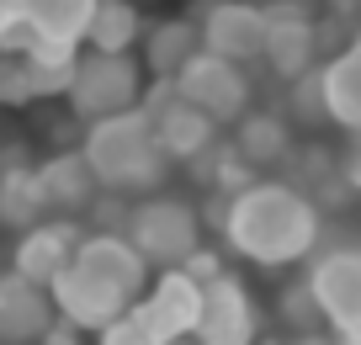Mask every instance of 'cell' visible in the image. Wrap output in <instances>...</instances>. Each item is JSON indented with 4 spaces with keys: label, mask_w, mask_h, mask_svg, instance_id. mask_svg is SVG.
I'll use <instances>...</instances> for the list:
<instances>
[{
    "label": "cell",
    "mask_w": 361,
    "mask_h": 345,
    "mask_svg": "<svg viewBox=\"0 0 361 345\" xmlns=\"http://www.w3.org/2000/svg\"><path fill=\"white\" fill-rule=\"evenodd\" d=\"M287 345H340V334H329V329H319V334H293Z\"/></svg>",
    "instance_id": "28"
},
{
    "label": "cell",
    "mask_w": 361,
    "mask_h": 345,
    "mask_svg": "<svg viewBox=\"0 0 361 345\" xmlns=\"http://www.w3.org/2000/svg\"><path fill=\"white\" fill-rule=\"evenodd\" d=\"M138 111L149 117V128H154V144L165 149L170 165H192V159H202L207 149L218 144V123H207L197 107H186V101H176V90H170V80H154V85L138 96Z\"/></svg>",
    "instance_id": "6"
},
{
    "label": "cell",
    "mask_w": 361,
    "mask_h": 345,
    "mask_svg": "<svg viewBox=\"0 0 361 345\" xmlns=\"http://www.w3.org/2000/svg\"><path fill=\"white\" fill-rule=\"evenodd\" d=\"M287 123H303V128L329 123V111H324V80H319V69L287 80Z\"/></svg>",
    "instance_id": "22"
},
{
    "label": "cell",
    "mask_w": 361,
    "mask_h": 345,
    "mask_svg": "<svg viewBox=\"0 0 361 345\" xmlns=\"http://www.w3.org/2000/svg\"><path fill=\"white\" fill-rule=\"evenodd\" d=\"M335 176L345 181V191H350V197H361V144H356V138H350V149L335 159Z\"/></svg>",
    "instance_id": "26"
},
{
    "label": "cell",
    "mask_w": 361,
    "mask_h": 345,
    "mask_svg": "<svg viewBox=\"0 0 361 345\" xmlns=\"http://www.w3.org/2000/svg\"><path fill=\"white\" fill-rule=\"evenodd\" d=\"M170 90H176V101L197 107L207 123H218V128L239 123L250 111V101H255L245 69L228 64V59H218V54H207V48H197V54L170 75Z\"/></svg>",
    "instance_id": "5"
},
{
    "label": "cell",
    "mask_w": 361,
    "mask_h": 345,
    "mask_svg": "<svg viewBox=\"0 0 361 345\" xmlns=\"http://www.w3.org/2000/svg\"><path fill=\"white\" fill-rule=\"evenodd\" d=\"M176 271H180V277H192L197 287H202V282H213V277H224V266H218V255H213V250H192V255L180 260Z\"/></svg>",
    "instance_id": "25"
},
{
    "label": "cell",
    "mask_w": 361,
    "mask_h": 345,
    "mask_svg": "<svg viewBox=\"0 0 361 345\" xmlns=\"http://www.w3.org/2000/svg\"><path fill=\"white\" fill-rule=\"evenodd\" d=\"M266 16V43H260V59L276 80H298L308 69H319V37H314V11L308 0H271L260 6Z\"/></svg>",
    "instance_id": "8"
},
{
    "label": "cell",
    "mask_w": 361,
    "mask_h": 345,
    "mask_svg": "<svg viewBox=\"0 0 361 345\" xmlns=\"http://www.w3.org/2000/svg\"><path fill=\"white\" fill-rule=\"evenodd\" d=\"M123 239L138 250V260H144V266L176 271L192 250H202V218H197L192 202L154 191V197H138L133 207H128Z\"/></svg>",
    "instance_id": "3"
},
{
    "label": "cell",
    "mask_w": 361,
    "mask_h": 345,
    "mask_svg": "<svg viewBox=\"0 0 361 345\" xmlns=\"http://www.w3.org/2000/svg\"><path fill=\"white\" fill-rule=\"evenodd\" d=\"M75 245H80V223L75 218H59V223H37V229H27L22 239H16L11 250V271L22 282H32V287H48V282L59 277V271L75 260Z\"/></svg>",
    "instance_id": "13"
},
{
    "label": "cell",
    "mask_w": 361,
    "mask_h": 345,
    "mask_svg": "<svg viewBox=\"0 0 361 345\" xmlns=\"http://www.w3.org/2000/svg\"><path fill=\"white\" fill-rule=\"evenodd\" d=\"M37 186H43V202L48 212H59V218H85V207L96 202V176H90V165L80 159V149H59V155H48L43 165H37Z\"/></svg>",
    "instance_id": "15"
},
{
    "label": "cell",
    "mask_w": 361,
    "mask_h": 345,
    "mask_svg": "<svg viewBox=\"0 0 361 345\" xmlns=\"http://www.w3.org/2000/svg\"><path fill=\"white\" fill-rule=\"evenodd\" d=\"M138 96H144V64L128 54H80L64 90L69 111L85 128L102 117H117V111H133Z\"/></svg>",
    "instance_id": "4"
},
{
    "label": "cell",
    "mask_w": 361,
    "mask_h": 345,
    "mask_svg": "<svg viewBox=\"0 0 361 345\" xmlns=\"http://www.w3.org/2000/svg\"><path fill=\"white\" fill-rule=\"evenodd\" d=\"M54 319L59 313L48 303V287H32L16 271L0 277V345H37Z\"/></svg>",
    "instance_id": "14"
},
{
    "label": "cell",
    "mask_w": 361,
    "mask_h": 345,
    "mask_svg": "<svg viewBox=\"0 0 361 345\" xmlns=\"http://www.w3.org/2000/svg\"><path fill=\"white\" fill-rule=\"evenodd\" d=\"M90 11H96V0H22V22L32 27V37L69 43V48H80Z\"/></svg>",
    "instance_id": "20"
},
{
    "label": "cell",
    "mask_w": 361,
    "mask_h": 345,
    "mask_svg": "<svg viewBox=\"0 0 361 345\" xmlns=\"http://www.w3.org/2000/svg\"><path fill=\"white\" fill-rule=\"evenodd\" d=\"M245 170H276L293 159V123H287L282 111H245L234 123V144Z\"/></svg>",
    "instance_id": "16"
},
{
    "label": "cell",
    "mask_w": 361,
    "mask_h": 345,
    "mask_svg": "<svg viewBox=\"0 0 361 345\" xmlns=\"http://www.w3.org/2000/svg\"><path fill=\"white\" fill-rule=\"evenodd\" d=\"M197 37H202L207 54L228 59V64H255L260 43H266V16H260L255 0H213L197 22Z\"/></svg>",
    "instance_id": "10"
},
{
    "label": "cell",
    "mask_w": 361,
    "mask_h": 345,
    "mask_svg": "<svg viewBox=\"0 0 361 345\" xmlns=\"http://www.w3.org/2000/svg\"><path fill=\"white\" fill-rule=\"evenodd\" d=\"M319 80H324V111L329 123L350 128L361 138V37L350 48H340L335 59L319 64Z\"/></svg>",
    "instance_id": "17"
},
{
    "label": "cell",
    "mask_w": 361,
    "mask_h": 345,
    "mask_svg": "<svg viewBox=\"0 0 361 345\" xmlns=\"http://www.w3.org/2000/svg\"><path fill=\"white\" fill-rule=\"evenodd\" d=\"M260 334V308L239 277H213L202 282V308H197V345H255Z\"/></svg>",
    "instance_id": "9"
},
{
    "label": "cell",
    "mask_w": 361,
    "mask_h": 345,
    "mask_svg": "<svg viewBox=\"0 0 361 345\" xmlns=\"http://www.w3.org/2000/svg\"><path fill=\"white\" fill-rule=\"evenodd\" d=\"M43 218H48V202H43V186H37V165L0 170V223L27 234Z\"/></svg>",
    "instance_id": "21"
},
{
    "label": "cell",
    "mask_w": 361,
    "mask_h": 345,
    "mask_svg": "<svg viewBox=\"0 0 361 345\" xmlns=\"http://www.w3.org/2000/svg\"><path fill=\"white\" fill-rule=\"evenodd\" d=\"M75 266L90 271L96 282H106V287H112L128 308H133V303L149 292V266L138 260V250L128 245L123 234H80Z\"/></svg>",
    "instance_id": "12"
},
{
    "label": "cell",
    "mask_w": 361,
    "mask_h": 345,
    "mask_svg": "<svg viewBox=\"0 0 361 345\" xmlns=\"http://www.w3.org/2000/svg\"><path fill=\"white\" fill-rule=\"evenodd\" d=\"M276 313H282V324H287L293 334H319V329H324V313H319V303H314V292H308L303 277H298L293 287H282Z\"/></svg>",
    "instance_id": "23"
},
{
    "label": "cell",
    "mask_w": 361,
    "mask_h": 345,
    "mask_svg": "<svg viewBox=\"0 0 361 345\" xmlns=\"http://www.w3.org/2000/svg\"><path fill=\"white\" fill-rule=\"evenodd\" d=\"M138 37H144V16L133 0H96L80 43H90V54H128Z\"/></svg>",
    "instance_id": "19"
},
{
    "label": "cell",
    "mask_w": 361,
    "mask_h": 345,
    "mask_svg": "<svg viewBox=\"0 0 361 345\" xmlns=\"http://www.w3.org/2000/svg\"><path fill=\"white\" fill-rule=\"evenodd\" d=\"M80 159L90 165L96 186L117 191V197H128V202L154 197L170 181V159H165V149L154 144V128H149V117L138 107L90 123L85 144H80Z\"/></svg>",
    "instance_id": "2"
},
{
    "label": "cell",
    "mask_w": 361,
    "mask_h": 345,
    "mask_svg": "<svg viewBox=\"0 0 361 345\" xmlns=\"http://www.w3.org/2000/svg\"><path fill=\"white\" fill-rule=\"evenodd\" d=\"M350 6H356V22H361V0H350Z\"/></svg>",
    "instance_id": "30"
},
{
    "label": "cell",
    "mask_w": 361,
    "mask_h": 345,
    "mask_svg": "<svg viewBox=\"0 0 361 345\" xmlns=\"http://www.w3.org/2000/svg\"><path fill=\"white\" fill-rule=\"evenodd\" d=\"M197 308H202V287L192 277H180V271H159V282L128 313L165 345V340H186L197 329Z\"/></svg>",
    "instance_id": "11"
},
{
    "label": "cell",
    "mask_w": 361,
    "mask_h": 345,
    "mask_svg": "<svg viewBox=\"0 0 361 345\" xmlns=\"http://www.w3.org/2000/svg\"><path fill=\"white\" fill-rule=\"evenodd\" d=\"M96 345H159V340L133 319V313H123V319H112L106 329H96Z\"/></svg>",
    "instance_id": "24"
},
{
    "label": "cell",
    "mask_w": 361,
    "mask_h": 345,
    "mask_svg": "<svg viewBox=\"0 0 361 345\" xmlns=\"http://www.w3.org/2000/svg\"><path fill=\"white\" fill-rule=\"evenodd\" d=\"M37 345H80V329H75V324H64V319H54Z\"/></svg>",
    "instance_id": "27"
},
{
    "label": "cell",
    "mask_w": 361,
    "mask_h": 345,
    "mask_svg": "<svg viewBox=\"0 0 361 345\" xmlns=\"http://www.w3.org/2000/svg\"><path fill=\"white\" fill-rule=\"evenodd\" d=\"M308 292L324 313L329 334H356L361 329V245H335L314 255L308 266Z\"/></svg>",
    "instance_id": "7"
},
{
    "label": "cell",
    "mask_w": 361,
    "mask_h": 345,
    "mask_svg": "<svg viewBox=\"0 0 361 345\" xmlns=\"http://www.w3.org/2000/svg\"><path fill=\"white\" fill-rule=\"evenodd\" d=\"M165 345H197V340H192V334H186V340H165Z\"/></svg>",
    "instance_id": "29"
},
{
    "label": "cell",
    "mask_w": 361,
    "mask_h": 345,
    "mask_svg": "<svg viewBox=\"0 0 361 345\" xmlns=\"http://www.w3.org/2000/svg\"><path fill=\"white\" fill-rule=\"evenodd\" d=\"M218 229H224L228 250L250 266H293V260L314 255L319 245V207L287 181H250L218 207Z\"/></svg>",
    "instance_id": "1"
},
{
    "label": "cell",
    "mask_w": 361,
    "mask_h": 345,
    "mask_svg": "<svg viewBox=\"0 0 361 345\" xmlns=\"http://www.w3.org/2000/svg\"><path fill=\"white\" fill-rule=\"evenodd\" d=\"M144 75H154V80H170L186 59L202 48V37H197V22L192 16H165V22H154V27H144Z\"/></svg>",
    "instance_id": "18"
}]
</instances>
